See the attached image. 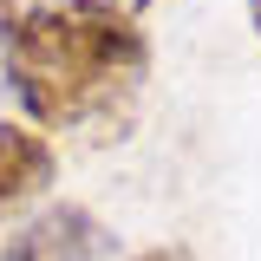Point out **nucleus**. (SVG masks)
I'll return each mask as SVG.
<instances>
[{
    "label": "nucleus",
    "mask_w": 261,
    "mask_h": 261,
    "mask_svg": "<svg viewBox=\"0 0 261 261\" xmlns=\"http://www.w3.org/2000/svg\"><path fill=\"white\" fill-rule=\"evenodd\" d=\"M13 20H20V7L0 0V92H7V79H13Z\"/></svg>",
    "instance_id": "nucleus-4"
},
{
    "label": "nucleus",
    "mask_w": 261,
    "mask_h": 261,
    "mask_svg": "<svg viewBox=\"0 0 261 261\" xmlns=\"http://www.w3.org/2000/svg\"><path fill=\"white\" fill-rule=\"evenodd\" d=\"M53 144L39 137V130L27 124H0V216L7 209H20V202H33V196L53 183Z\"/></svg>",
    "instance_id": "nucleus-3"
},
{
    "label": "nucleus",
    "mask_w": 261,
    "mask_h": 261,
    "mask_svg": "<svg viewBox=\"0 0 261 261\" xmlns=\"http://www.w3.org/2000/svg\"><path fill=\"white\" fill-rule=\"evenodd\" d=\"M150 79V39L92 7H20L13 20V98L27 105L33 124L46 130H92L124 137L137 92Z\"/></svg>",
    "instance_id": "nucleus-1"
},
{
    "label": "nucleus",
    "mask_w": 261,
    "mask_h": 261,
    "mask_svg": "<svg viewBox=\"0 0 261 261\" xmlns=\"http://www.w3.org/2000/svg\"><path fill=\"white\" fill-rule=\"evenodd\" d=\"M105 248H111V235H105V222H98L92 209L53 202V209H39V216L7 242L0 261H98Z\"/></svg>",
    "instance_id": "nucleus-2"
},
{
    "label": "nucleus",
    "mask_w": 261,
    "mask_h": 261,
    "mask_svg": "<svg viewBox=\"0 0 261 261\" xmlns=\"http://www.w3.org/2000/svg\"><path fill=\"white\" fill-rule=\"evenodd\" d=\"M248 20H255V39H261V0H248Z\"/></svg>",
    "instance_id": "nucleus-7"
},
{
    "label": "nucleus",
    "mask_w": 261,
    "mask_h": 261,
    "mask_svg": "<svg viewBox=\"0 0 261 261\" xmlns=\"http://www.w3.org/2000/svg\"><path fill=\"white\" fill-rule=\"evenodd\" d=\"M130 261H196L190 248H144V255H130Z\"/></svg>",
    "instance_id": "nucleus-6"
},
{
    "label": "nucleus",
    "mask_w": 261,
    "mask_h": 261,
    "mask_svg": "<svg viewBox=\"0 0 261 261\" xmlns=\"http://www.w3.org/2000/svg\"><path fill=\"white\" fill-rule=\"evenodd\" d=\"M72 7H92V13H118V20H130V13H144L150 0H72Z\"/></svg>",
    "instance_id": "nucleus-5"
}]
</instances>
